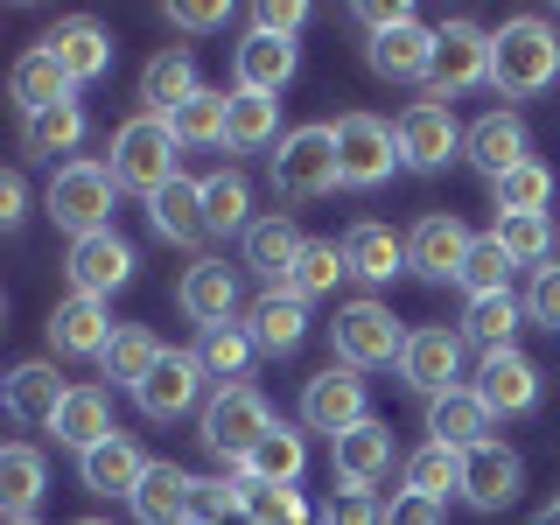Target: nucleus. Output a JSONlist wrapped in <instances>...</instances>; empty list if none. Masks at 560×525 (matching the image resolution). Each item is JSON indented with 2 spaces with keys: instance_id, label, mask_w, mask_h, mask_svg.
Returning <instances> with one entry per match:
<instances>
[{
  "instance_id": "nucleus-43",
  "label": "nucleus",
  "mask_w": 560,
  "mask_h": 525,
  "mask_svg": "<svg viewBox=\"0 0 560 525\" xmlns=\"http://www.w3.org/2000/svg\"><path fill=\"white\" fill-rule=\"evenodd\" d=\"M253 329L245 323H224V329H203V343H197V358H203V372L218 378V385H238L245 378V364H253Z\"/></svg>"
},
{
  "instance_id": "nucleus-4",
  "label": "nucleus",
  "mask_w": 560,
  "mask_h": 525,
  "mask_svg": "<svg viewBox=\"0 0 560 525\" xmlns=\"http://www.w3.org/2000/svg\"><path fill=\"white\" fill-rule=\"evenodd\" d=\"M343 183V162H337V127H294L273 154V189L288 203H315Z\"/></svg>"
},
{
  "instance_id": "nucleus-33",
  "label": "nucleus",
  "mask_w": 560,
  "mask_h": 525,
  "mask_svg": "<svg viewBox=\"0 0 560 525\" xmlns=\"http://www.w3.org/2000/svg\"><path fill=\"white\" fill-rule=\"evenodd\" d=\"M273 140H288V133H280V98L238 92V84H232V105H224V148L259 154V148H273Z\"/></svg>"
},
{
  "instance_id": "nucleus-15",
  "label": "nucleus",
  "mask_w": 560,
  "mask_h": 525,
  "mask_svg": "<svg viewBox=\"0 0 560 525\" xmlns=\"http://www.w3.org/2000/svg\"><path fill=\"white\" fill-rule=\"evenodd\" d=\"M469 224L463 218H448V210H428V218L407 232V267L413 273H428V280H455L463 273V259H469Z\"/></svg>"
},
{
  "instance_id": "nucleus-40",
  "label": "nucleus",
  "mask_w": 560,
  "mask_h": 525,
  "mask_svg": "<svg viewBox=\"0 0 560 525\" xmlns=\"http://www.w3.org/2000/svg\"><path fill=\"white\" fill-rule=\"evenodd\" d=\"M203 224H210V238H245L253 232V189H245V175L238 168H224V175H210L203 183Z\"/></svg>"
},
{
  "instance_id": "nucleus-5",
  "label": "nucleus",
  "mask_w": 560,
  "mask_h": 525,
  "mask_svg": "<svg viewBox=\"0 0 560 525\" xmlns=\"http://www.w3.org/2000/svg\"><path fill=\"white\" fill-rule=\"evenodd\" d=\"M113 168L105 162H63L49 175V218L57 232L70 238H92V232H113Z\"/></svg>"
},
{
  "instance_id": "nucleus-39",
  "label": "nucleus",
  "mask_w": 560,
  "mask_h": 525,
  "mask_svg": "<svg viewBox=\"0 0 560 525\" xmlns=\"http://www.w3.org/2000/svg\"><path fill=\"white\" fill-rule=\"evenodd\" d=\"M518 323H525L518 294H477V302L463 308V343H483V358H490V350H512Z\"/></svg>"
},
{
  "instance_id": "nucleus-60",
  "label": "nucleus",
  "mask_w": 560,
  "mask_h": 525,
  "mask_svg": "<svg viewBox=\"0 0 560 525\" xmlns=\"http://www.w3.org/2000/svg\"><path fill=\"white\" fill-rule=\"evenodd\" d=\"M14 525H35V518H14Z\"/></svg>"
},
{
  "instance_id": "nucleus-35",
  "label": "nucleus",
  "mask_w": 560,
  "mask_h": 525,
  "mask_svg": "<svg viewBox=\"0 0 560 525\" xmlns=\"http://www.w3.org/2000/svg\"><path fill=\"white\" fill-rule=\"evenodd\" d=\"M43 483H49V469H43V455H35L28 442H8V448H0V512H8V525L14 518H35Z\"/></svg>"
},
{
  "instance_id": "nucleus-19",
  "label": "nucleus",
  "mask_w": 560,
  "mask_h": 525,
  "mask_svg": "<svg viewBox=\"0 0 560 525\" xmlns=\"http://www.w3.org/2000/svg\"><path fill=\"white\" fill-rule=\"evenodd\" d=\"M463 154L490 175V183H498V175H512V168L533 162V133H525V119H518V113H504V105H498V113H483L477 127H469Z\"/></svg>"
},
{
  "instance_id": "nucleus-6",
  "label": "nucleus",
  "mask_w": 560,
  "mask_h": 525,
  "mask_svg": "<svg viewBox=\"0 0 560 525\" xmlns=\"http://www.w3.org/2000/svg\"><path fill=\"white\" fill-rule=\"evenodd\" d=\"M329 343H337V364L350 372H372V364H399V350H407V329H399V315L385 302H343L337 323H329Z\"/></svg>"
},
{
  "instance_id": "nucleus-10",
  "label": "nucleus",
  "mask_w": 560,
  "mask_h": 525,
  "mask_svg": "<svg viewBox=\"0 0 560 525\" xmlns=\"http://www.w3.org/2000/svg\"><path fill=\"white\" fill-rule=\"evenodd\" d=\"M399 378H407L413 393H428V399L455 393V385H463V329H442V323L407 329V350H399Z\"/></svg>"
},
{
  "instance_id": "nucleus-30",
  "label": "nucleus",
  "mask_w": 560,
  "mask_h": 525,
  "mask_svg": "<svg viewBox=\"0 0 560 525\" xmlns=\"http://www.w3.org/2000/svg\"><path fill=\"white\" fill-rule=\"evenodd\" d=\"M428 434L442 448H477V442H490V407L477 399V385H455V393H442V399H428Z\"/></svg>"
},
{
  "instance_id": "nucleus-46",
  "label": "nucleus",
  "mask_w": 560,
  "mask_h": 525,
  "mask_svg": "<svg viewBox=\"0 0 560 525\" xmlns=\"http://www.w3.org/2000/svg\"><path fill=\"white\" fill-rule=\"evenodd\" d=\"M490 238L512 253V267H533L539 273L553 259V224L547 218H498V224H490Z\"/></svg>"
},
{
  "instance_id": "nucleus-53",
  "label": "nucleus",
  "mask_w": 560,
  "mask_h": 525,
  "mask_svg": "<svg viewBox=\"0 0 560 525\" xmlns=\"http://www.w3.org/2000/svg\"><path fill=\"white\" fill-rule=\"evenodd\" d=\"M442 498H420V490H393V504H385V525H442Z\"/></svg>"
},
{
  "instance_id": "nucleus-50",
  "label": "nucleus",
  "mask_w": 560,
  "mask_h": 525,
  "mask_svg": "<svg viewBox=\"0 0 560 525\" xmlns=\"http://www.w3.org/2000/svg\"><path fill=\"white\" fill-rule=\"evenodd\" d=\"M315 525H385V504L372 498V490L343 483V490H329V504L315 512Z\"/></svg>"
},
{
  "instance_id": "nucleus-29",
  "label": "nucleus",
  "mask_w": 560,
  "mask_h": 525,
  "mask_svg": "<svg viewBox=\"0 0 560 525\" xmlns=\"http://www.w3.org/2000/svg\"><path fill=\"white\" fill-rule=\"evenodd\" d=\"M78 477L92 498H133L140 477H148V455H140L127 434H113V442H98L92 455H78Z\"/></svg>"
},
{
  "instance_id": "nucleus-12",
  "label": "nucleus",
  "mask_w": 560,
  "mask_h": 525,
  "mask_svg": "<svg viewBox=\"0 0 560 525\" xmlns=\"http://www.w3.org/2000/svg\"><path fill=\"white\" fill-rule=\"evenodd\" d=\"M393 133H399V154H407L413 168H448V154H463V140H469L442 98H413L407 113L393 119Z\"/></svg>"
},
{
  "instance_id": "nucleus-52",
  "label": "nucleus",
  "mask_w": 560,
  "mask_h": 525,
  "mask_svg": "<svg viewBox=\"0 0 560 525\" xmlns=\"http://www.w3.org/2000/svg\"><path fill=\"white\" fill-rule=\"evenodd\" d=\"M168 28H189V35H210V28H224L232 22V8L224 0H168Z\"/></svg>"
},
{
  "instance_id": "nucleus-45",
  "label": "nucleus",
  "mask_w": 560,
  "mask_h": 525,
  "mask_svg": "<svg viewBox=\"0 0 560 525\" xmlns=\"http://www.w3.org/2000/svg\"><path fill=\"white\" fill-rule=\"evenodd\" d=\"M455 280H463L469 302H477V294H512V253L483 232L477 245H469V259H463V273H455Z\"/></svg>"
},
{
  "instance_id": "nucleus-34",
  "label": "nucleus",
  "mask_w": 560,
  "mask_h": 525,
  "mask_svg": "<svg viewBox=\"0 0 560 525\" xmlns=\"http://www.w3.org/2000/svg\"><path fill=\"white\" fill-rule=\"evenodd\" d=\"M148 224H154L168 245H197V238H210V224H203V183L175 175L162 197H148Z\"/></svg>"
},
{
  "instance_id": "nucleus-56",
  "label": "nucleus",
  "mask_w": 560,
  "mask_h": 525,
  "mask_svg": "<svg viewBox=\"0 0 560 525\" xmlns=\"http://www.w3.org/2000/svg\"><path fill=\"white\" fill-rule=\"evenodd\" d=\"M22 210H28V183H22V175H0V224H22Z\"/></svg>"
},
{
  "instance_id": "nucleus-8",
  "label": "nucleus",
  "mask_w": 560,
  "mask_h": 525,
  "mask_svg": "<svg viewBox=\"0 0 560 525\" xmlns=\"http://www.w3.org/2000/svg\"><path fill=\"white\" fill-rule=\"evenodd\" d=\"M337 162H343V189H378L407 154H399V133L378 113H343L337 119Z\"/></svg>"
},
{
  "instance_id": "nucleus-27",
  "label": "nucleus",
  "mask_w": 560,
  "mask_h": 525,
  "mask_svg": "<svg viewBox=\"0 0 560 525\" xmlns=\"http://www.w3.org/2000/svg\"><path fill=\"white\" fill-rule=\"evenodd\" d=\"M70 92H78V84L63 78V63L49 57L43 43H35V49H22V57H14V70H8V98L22 105V119H35V113H49V105H63Z\"/></svg>"
},
{
  "instance_id": "nucleus-13",
  "label": "nucleus",
  "mask_w": 560,
  "mask_h": 525,
  "mask_svg": "<svg viewBox=\"0 0 560 525\" xmlns=\"http://www.w3.org/2000/svg\"><path fill=\"white\" fill-rule=\"evenodd\" d=\"M203 378H210V372H203L197 350H162V364H154V372L133 385V399H140V413H148V420H175V413L197 407Z\"/></svg>"
},
{
  "instance_id": "nucleus-49",
  "label": "nucleus",
  "mask_w": 560,
  "mask_h": 525,
  "mask_svg": "<svg viewBox=\"0 0 560 525\" xmlns=\"http://www.w3.org/2000/svg\"><path fill=\"white\" fill-rule=\"evenodd\" d=\"M224 105H232L224 92H197L183 113L168 119L175 140H183V148H224Z\"/></svg>"
},
{
  "instance_id": "nucleus-41",
  "label": "nucleus",
  "mask_w": 560,
  "mask_h": 525,
  "mask_svg": "<svg viewBox=\"0 0 560 525\" xmlns=\"http://www.w3.org/2000/svg\"><path fill=\"white\" fill-rule=\"evenodd\" d=\"M498 218H547V197H553V168L547 162H525L512 175H498Z\"/></svg>"
},
{
  "instance_id": "nucleus-58",
  "label": "nucleus",
  "mask_w": 560,
  "mask_h": 525,
  "mask_svg": "<svg viewBox=\"0 0 560 525\" xmlns=\"http://www.w3.org/2000/svg\"><path fill=\"white\" fill-rule=\"evenodd\" d=\"M78 525H105V518H78Z\"/></svg>"
},
{
  "instance_id": "nucleus-28",
  "label": "nucleus",
  "mask_w": 560,
  "mask_h": 525,
  "mask_svg": "<svg viewBox=\"0 0 560 525\" xmlns=\"http://www.w3.org/2000/svg\"><path fill=\"white\" fill-rule=\"evenodd\" d=\"M189 498H197V477L175 463H148V477L133 490V518L140 525H189Z\"/></svg>"
},
{
  "instance_id": "nucleus-3",
  "label": "nucleus",
  "mask_w": 560,
  "mask_h": 525,
  "mask_svg": "<svg viewBox=\"0 0 560 525\" xmlns=\"http://www.w3.org/2000/svg\"><path fill=\"white\" fill-rule=\"evenodd\" d=\"M273 428V407H267V393L259 385H218L210 393V407H203V448L218 455V463H232L245 469V455L259 448V434Z\"/></svg>"
},
{
  "instance_id": "nucleus-2",
  "label": "nucleus",
  "mask_w": 560,
  "mask_h": 525,
  "mask_svg": "<svg viewBox=\"0 0 560 525\" xmlns=\"http://www.w3.org/2000/svg\"><path fill=\"white\" fill-rule=\"evenodd\" d=\"M113 183L119 189H133V197H162V189L175 183V154H183V140H175L168 119H154V113H133L127 127L113 133Z\"/></svg>"
},
{
  "instance_id": "nucleus-37",
  "label": "nucleus",
  "mask_w": 560,
  "mask_h": 525,
  "mask_svg": "<svg viewBox=\"0 0 560 525\" xmlns=\"http://www.w3.org/2000/svg\"><path fill=\"white\" fill-rule=\"evenodd\" d=\"M302 469H308V442L288 428V420H273V428L259 434V448L245 455V477H253V483H288L294 490V483H302Z\"/></svg>"
},
{
  "instance_id": "nucleus-55",
  "label": "nucleus",
  "mask_w": 560,
  "mask_h": 525,
  "mask_svg": "<svg viewBox=\"0 0 560 525\" xmlns=\"http://www.w3.org/2000/svg\"><path fill=\"white\" fill-rule=\"evenodd\" d=\"M358 22L378 35V28H399V22H413V8H399V0H364V8H358Z\"/></svg>"
},
{
  "instance_id": "nucleus-32",
  "label": "nucleus",
  "mask_w": 560,
  "mask_h": 525,
  "mask_svg": "<svg viewBox=\"0 0 560 525\" xmlns=\"http://www.w3.org/2000/svg\"><path fill=\"white\" fill-rule=\"evenodd\" d=\"M245 329H253L259 350H273V358H280V350H294V343L308 337V302H302V294H288V288H267L253 302V315H245Z\"/></svg>"
},
{
  "instance_id": "nucleus-1",
  "label": "nucleus",
  "mask_w": 560,
  "mask_h": 525,
  "mask_svg": "<svg viewBox=\"0 0 560 525\" xmlns=\"http://www.w3.org/2000/svg\"><path fill=\"white\" fill-rule=\"evenodd\" d=\"M560 84V35L539 14H512L490 28V92L498 98H539Z\"/></svg>"
},
{
  "instance_id": "nucleus-38",
  "label": "nucleus",
  "mask_w": 560,
  "mask_h": 525,
  "mask_svg": "<svg viewBox=\"0 0 560 525\" xmlns=\"http://www.w3.org/2000/svg\"><path fill=\"white\" fill-rule=\"evenodd\" d=\"M162 350H168V343L154 337L148 323H119V329H113V343H105V358H98V364H105V378H113V385H127V393H133V385L148 378L154 364H162Z\"/></svg>"
},
{
  "instance_id": "nucleus-20",
  "label": "nucleus",
  "mask_w": 560,
  "mask_h": 525,
  "mask_svg": "<svg viewBox=\"0 0 560 525\" xmlns=\"http://www.w3.org/2000/svg\"><path fill=\"white\" fill-rule=\"evenodd\" d=\"M518 483H525V463L504 442H477L463 455V498L477 504V512H504V504L518 498Z\"/></svg>"
},
{
  "instance_id": "nucleus-7",
  "label": "nucleus",
  "mask_w": 560,
  "mask_h": 525,
  "mask_svg": "<svg viewBox=\"0 0 560 525\" xmlns=\"http://www.w3.org/2000/svg\"><path fill=\"white\" fill-rule=\"evenodd\" d=\"M372 420V393H364V372H350V364H329V372H315L302 385V428L308 434H350Z\"/></svg>"
},
{
  "instance_id": "nucleus-17",
  "label": "nucleus",
  "mask_w": 560,
  "mask_h": 525,
  "mask_svg": "<svg viewBox=\"0 0 560 525\" xmlns=\"http://www.w3.org/2000/svg\"><path fill=\"white\" fill-rule=\"evenodd\" d=\"M49 350L57 358H105V343H113V308L105 302H92V294H70V302H57L49 308Z\"/></svg>"
},
{
  "instance_id": "nucleus-48",
  "label": "nucleus",
  "mask_w": 560,
  "mask_h": 525,
  "mask_svg": "<svg viewBox=\"0 0 560 525\" xmlns=\"http://www.w3.org/2000/svg\"><path fill=\"white\" fill-rule=\"evenodd\" d=\"M78 140H84V105L78 98H63V105H49V113L28 119V154H70Z\"/></svg>"
},
{
  "instance_id": "nucleus-44",
  "label": "nucleus",
  "mask_w": 560,
  "mask_h": 525,
  "mask_svg": "<svg viewBox=\"0 0 560 525\" xmlns=\"http://www.w3.org/2000/svg\"><path fill=\"white\" fill-rule=\"evenodd\" d=\"M407 490L448 504V490H463V448H442V442L413 448V455H407Z\"/></svg>"
},
{
  "instance_id": "nucleus-25",
  "label": "nucleus",
  "mask_w": 560,
  "mask_h": 525,
  "mask_svg": "<svg viewBox=\"0 0 560 525\" xmlns=\"http://www.w3.org/2000/svg\"><path fill=\"white\" fill-rule=\"evenodd\" d=\"M197 92H203V78H197L189 49H162V57H148V70H140V113H154V119H175Z\"/></svg>"
},
{
  "instance_id": "nucleus-59",
  "label": "nucleus",
  "mask_w": 560,
  "mask_h": 525,
  "mask_svg": "<svg viewBox=\"0 0 560 525\" xmlns=\"http://www.w3.org/2000/svg\"><path fill=\"white\" fill-rule=\"evenodd\" d=\"M294 525H315V518H294Z\"/></svg>"
},
{
  "instance_id": "nucleus-54",
  "label": "nucleus",
  "mask_w": 560,
  "mask_h": 525,
  "mask_svg": "<svg viewBox=\"0 0 560 525\" xmlns=\"http://www.w3.org/2000/svg\"><path fill=\"white\" fill-rule=\"evenodd\" d=\"M302 22H308L302 0H259V8H253V28L259 35H288V43H294V28H302Z\"/></svg>"
},
{
  "instance_id": "nucleus-26",
  "label": "nucleus",
  "mask_w": 560,
  "mask_h": 525,
  "mask_svg": "<svg viewBox=\"0 0 560 525\" xmlns=\"http://www.w3.org/2000/svg\"><path fill=\"white\" fill-rule=\"evenodd\" d=\"M294 63H302V49H294L288 35H259V28L232 49V78H238V92H267V98H280V84L294 78Z\"/></svg>"
},
{
  "instance_id": "nucleus-9",
  "label": "nucleus",
  "mask_w": 560,
  "mask_h": 525,
  "mask_svg": "<svg viewBox=\"0 0 560 525\" xmlns=\"http://www.w3.org/2000/svg\"><path fill=\"white\" fill-rule=\"evenodd\" d=\"M469 84H490V28L477 22H442L434 35V78H428V98H455Z\"/></svg>"
},
{
  "instance_id": "nucleus-23",
  "label": "nucleus",
  "mask_w": 560,
  "mask_h": 525,
  "mask_svg": "<svg viewBox=\"0 0 560 525\" xmlns=\"http://www.w3.org/2000/svg\"><path fill=\"white\" fill-rule=\"evenodd\" d=\"M175 302H183L189 323L224 329V323H238V273L224 267V259H197V267L183 273V288H175Z\"/></svg>"
},
{
  "instance_id": "nucleus-21",
  "label": "nucleus",
  "mask_w": 560,
  "mask_h": 525,
  "mask_svg": "<svg viewBox=\"0 0 560 525\" xmlns=\"http://www.w3.org/2000/svg\"><path fill=\"white\" fill-rule=\"evenodd\" d=\"M43 49L63 63L70 84H92V78H105V70H113V35H105L92 14H70V22H57V28L43 35Z\"/></svg>"
},
{
  "instance_id": "nucleus-57",
  "label": "nucleus",
  "mask_w": 560,
  "mask_h": 525,
  "mask_svg": "<svg viewBox=\"0 0 560 525\" xmlns=\"http://www.w3.org/2000/svg\"><path fill=\"white\" fill-rule=\"evenodd\" d=\"M533 525H560V498L547 504V512H533Z\"/></svg>"
},
{
  "instance_id": "nucleus-51",
  "label": "nucleus",
  "mask_w": 560,
  "mask_h": 525,
  "mask_svg": "<svg viewBox=\"0 0 560 525\" xmlns=\"http://www.w3.org/2000/svg\"><path fill=\"white\" fill-rule=\"evenodd\" d=\"M525 315L560 337V267H539L533 273V288H525Z\"/></svg>"
},
{
  "instance_id": "nucleus-42",
  "label": "nucleus",
  "mask_w": 560,
  "mask_h": 525,
  "mask_svg": "<svg viewBox=\"0 0 560 525\" xmlns=\"http://www.w3.org/2000/svg\"><path fill=\"white\" fill-rule=\"evenodd\" d=\"M343 273H350L343 245H337V238H308V245H302V259H294V273H288V294H302V302H315V294H329Z\"/></svg>"
},
{
  "instance_id": "nucleus-24",
  "label": "nucleus",
  "mask_w": 560,
  "mask_h": 525,
  "mask_svg": "<svg viewBox=\"0 0 560 525\" xmlns=\"http://www.w3.org/2000/svg\"><path fill=\"white\" fill-rule=\"evenodd\" d=\"M245 245V267H253L267 288H288V273H294V259H302V232H294V218L288 210H267V218H253V232L238 238Z\"/></svg>"
},
{
  "instance_id": "nucleus-22",
  "label": "nucleus",
  "mask_w": 560,
  "mask_h": 525,
  "mask_svg": "<svg viewBox=\"0 0 560 525\" xmlns=\"http://www.w3.org/2000/svg\"><path fill=\"white\" fill-rule=\"evenodd\" d=\"M393 428L385 420H364V428H350L329 442V469H337V483H358V490H372L378 477H393Z\"/></svg>"
},
{
  "instance_id": "nucleus-11",
  "label": "nucleus",
  "mask_w": 560,
  "mask_h": 525,
  "mask_svg": "<svg viewBox=\"0 0 560 525\" xmlns=\"http://www.w3.org/2000/svg\"><path fill=\"white\" fill-rule=\"evenodd\" d=\"M70 294H92V302H113V288L133 280V245L119 232H92V238H70Z\"/></svg>"
},
{
  "instance_id": "nucleus-36",
  "label": "nucleus",
  "mask_w": 560,
  "mask_h": 525,
  "mask_svg": "<svg viewBox=\"0 0 560 525\" xmlns=\"http://www.w3.org/2000/svg\"><path fill=\"white\" fill-rule=\"evenodd\" d=\"M343 259H350V273H358V280L385 288V280L407 267V238H393L385 224L364 218V224H350V232H343Z\"/></svg>"
},
{
  "instance_id": "nucleus-47",
  "label": "nucleus",
  "mask_w": 560,
  "mask_h": 525,
  "mask_svg": "<svg viewBox=\"0 0 560 525\" xmlns=\"http://www.w3.org/2000/svg\"><path fill=\"white\" fill-rule=\"evenodd\" d=\"M238 477H245V469H238ZM238 512L253 525H294V518H308V504H302V490H288V483H253V477H245Z\"/></svg>"
},
{
  "instance_id": "nucleus-18",
  "label": "nucleus",
  "mask_w": 560,
  "mask_h": 525,
  "mask_svg": "<svg viewBox=\"0 0 560 525\" xmlns=\"http://www.w3.org/2000/svg\"><path fill=\"white\" fill-rule=\"evenodd\" d=\"M434 35H442V28L399 22V28H378L372 43H364V57H372V70L393 78V84H428L434 78Z\"/></svg>"
},
{
  "instance_id": "nucleus-14",
  "label": "nucleus",
  "mask_w": 560,
  "mask_h": 525,
  "mask_svg": "<svg viewBox=\"0 0 560 525\" xmlns=\"http://www.w3.org/2000/svg\"><path fill=\"white\" fill-rule=\"evenodd\" d=\"M0 399H8V420H14V428H57L70 385L57 378V364L28 358V364H14V372L0 378Z\"/></svg>"
},
{
  "instance_id": "nucleus-31",
  "label": "nucleus",
  "mask_w": 560,
  "mask_h": 525,
  "mask_svg": "<svg viewBox=\"0 0 560 525\" xmlns=\"http://www.w3.org/2000/svg\"><path fill=\"white\" fill-rule=\"evenodd\" d=\"M57 448H78V455H92L98 442H113V399L98 393V385H70V399H63V413H57Z\"/></svg>"
},
{
  "instance_id": "nucleus-16",
  "label": "nucleus",
  "mask_w": 560,
  "mask_h": 525,
  "mask_svg": "<svg viewBox=\"0 0 560 525\" xmlns=\"http://www.w3.org/2000/svg\"><path fill=\"white\" fill-rule=\"evenodd\" d=\"M477 399L490 407V420L498 413H533L539 407V364L525 358V350H490L477 364Z\"/></svg>"
}]
</instances>
